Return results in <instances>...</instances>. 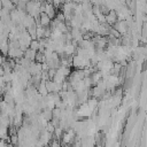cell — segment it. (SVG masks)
I'll list each match as a JSON object with an SVG mask.
<instances>
[{"label": "cell", "mask_w": 147, "mask_h": 147, "mask_svg": "<svg viewBox=\"0 0 147 147\" xmlns=\"http://www.w3.org/2000/svg\"><path fill=\"white\" fill-rule=\"evenodd\" d=\"M29 47L32 48V49H34V51H39V48H40V42H39L37 39H32V41H31V44H30Z\"/></svg>", "instance_id": "277c9868"}, {"label": "cell", "mask_w": 147, "mask_h": 147, "mask_svg": "<svg viewBox=\"0 0 147 147\" xmlns=\"http://www.w3.org/2000/svg\"><path fill=\"white\" fill-rule=\"evenodd\" d=\"M1 2H2V8H6L8 10H10V11L16 8V5L10 0H1Z\"/></svg>", "instance_id": "3957f363"}, {"label": "cell", "mask_w": 147, "mask_h": 147, "mask_svg": "<svg viewBox=\"0 0 147 147\" xmlns=\"http://www.w3.org/2000/svg\"><path fill=\"white\" fill-rule=\"evenodd\" d=\"M5 61H6V59H5V55H3V54L0 52V65H1V64H2Z\"/></svg>", "instance_id": "5b68a950"}, {"label": "cell", "mask_w": 147, "mask_h": 147, "mask_svg": "<svg viewBox=\"0 0 147 147\" xmlns=\"http://www.w3.org/2000/svg\"><path fill=\"white\" fill-rule=\"evenodd\" d=\"M37 52H38V51H34V49H32V48L29 47V48L24 52V57H26V59H29V60H31V61H36Z\"/></svg>", "instance_id": "7a4b0ae2"}, {"label": "cell", "mask_w": 147, "mask_h": 147, "mask_svg": "<svg viewBox=\"0 0 147 147\" xmlns=\"http://www.w3.org/2000/svg\"><path fill=\"white\" fill-rule=\"evenodd\" d=\"M51 23H52V18L46 13H40V15H39V24L38 25H41V26H45L46 28Z\"/></svg>", "instance_id": "6da1fadb"}, {"label": "cell", "mask_w": 147, "mask_h": 147, "mask_svg": "<svg viewBox=\"0 0 147 147\" xmlns=\"http://www.w3.org/2000/svg\"><path fill=\"white\" fill-rule=\"evenodd\" d=\"M2 8V2H1V0H0V9Z\"/></svg>", "instance_id": "8992f818"}]
</instances>
